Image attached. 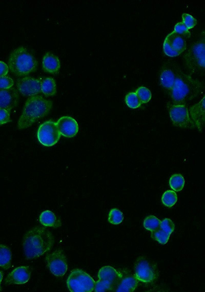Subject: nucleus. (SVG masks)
I'll list each match as a JSON object with an SVG mask.
<instances>
[{
    "label": "nucleus",
    "mask_w": 205,
    "mask_h": 292,
    "mask_svg": "<svg viewBox=\"0 0 205 292\" xmlns=\"http://www.w3.org/2000/svg\"><path fill=\"white\" fill-rule=\"evenodd\" d=\"M151 232V237L161 244H167L171 236L170 234L163 231L160 227Z\"/></svg>",
    "instance_id": "nucleus-26"
},
{
    "label": "nucleus",
    "mask_w": 205,
    "mask_h": 292,
    "mask_svg": "<svg viewBox=\"0 0 205 292\" xmlns=\"http://www.w3.org/2000/svg\"><path fill=\"white\" fill-rule=\"evenodd\" d=\"M11 111L0 108V125H3L11 121Z\"/></svg>",
    "instance_id": "nucleus-36"
},
{
    "label": "nucleus",
    "mask_w": 205,
    "mask_h": 292,
    "mask_svg": "<svg viewBox=\"0 0 205 292\" xmlns=\"http://www.w3.org/2000/svg\"><path fill=\"white\" fill-rule=\"evenodd\" d=\"M124 220V216L117 208H113L109 213L108 221L112 225L120 224Z\"/></svg>",
    "instance_id": "nucleus-29"
},
{
    "label": "nucleus",
    "mask_w": 205,
    "mask_h": 292,
    "mask_svg": "<svg viewBox=\"0 0 205 292\" xmlns=\"http://www.w3.org/2000/svg\"><path fill=\"white\" fill-rule=\"evenodd\" d=\"M185 65L191 74H201L205 68V41L202 38L195 41L184 56Z\"/></svg>",
    "instance_id": "nucleus-5"
},
{
    "label": "nucleus",
    "mask_w": 205,
    "mask_h": 292,
    "mask_svg": "<svg viewBox=\"0 0 205 292\" xmlns=\"http://www.w3.org/2000/svg\"><path fill=\"white\" fill-rule=\"evenodd\" d=\"M165 40L175 51L181 54L186 49V39L174 31L169 34Z\"/></svg>",
    "instance_id": "nucleus-20"
},
{
    "label": "nucleus",
    "mask_w": 205,
    "mask_h": 292,
    "mask_svg": "<svg viewBox=\"0 0 205 292\" xmlns=\"http://www.w3.org/2000/svg\"><path fill=\"white\" fill-rule=\"evenodd\" d=\"M160 228L171 235L175 229V225L171 220L166 219L161 222Z\"/></svg>",
    "instance_id": "nucleus-33"
},
{
    "label": "nucleus",
    "mask_w": 205,
    "mask_h": 292,
    "mask_svg": "<svg viewBox=\"0 0 205 292\" xmlns=\"http://www.w3.org/2000/svg\"><path fill=\"white\" fill-rule=\"evenodd\" d=\"M9 72V66L6 63L0 61V77L6 76Z\"/></svg>",
    "instance_id": "nucleus-37"
},
{
    "label": "nucleus",
    "mask_w": 205,
    "mask_h": 292,
    "mask_svg": "<svg viewBox=\"0 0 205 292\" xmlns=\"http://www.w3.org/2000/svg\"><path fill=\"white\" fill-rule=\"evenodd\" d=\"M9 67L17 76H25L36 71L38 62L27 49L21 47L14 50L9 59Z\"/></svg>",
    "instance_id": "nucleus-4"
},
{
    "label": "nucleus",
    "mask_w": 205,
    "mask_h": 292,
    "mask_svg": "<svg viewBox=\"0 0 205 292\" xmlns=\"http://www.w3.org/2000/svg\"><path fill=\"white\" fill-rule=\"evenodd\" d=\"M19 99L18 92L15 88L0 89V108L11 111L17 106Z\"/></svg>",
    "instance_id": "nucleus-18"
},
{
    "label": "nucleus",
    "mask_w": 205,
    "mask_h": 292,
    "mask_svg": "<svg viewBox=\"0 0 205 292\" xmlns=\"http://www.w3.org/2000/svg\"><path fill=\"white\" fill-rule=\"evenodd\" d=\"M52 101L40 96L29 97L25 102L18 123V129L29 128L37 120L48 115L53 108Z\"/></svg>",
    "instance_id": "nucleus-2"
},
{
    "label": "nucleus",
    "mask_w": 205,
    "mask_h": 292,
    "mask_svg": "<svg viewBox=\"0 0 205 292\" xmlns=\"http://www.w3.org/2000/svg\"><path fill=\"white\" fill-rule=\"evenodd\" d=\"M14 85V80L9 76L0 77V89H10Z\"/></svg>",
    "instance_id": "nucleus-34"
},
{
    "label": "nucleus",
    "mask_w": 205,
    "mask_h": 292,
    "mask_svg": "<svg viewBox=\"0 0 205 292\" xmlns=\"http://www.w3.org/2000/svg\"><path fill=\"white\" fill-rule=\"evenodd\" d=\"M142 104L148 103L152 98V94L147 88L141 87L138 88L136 92Z\"/></svg>",
    "instance_id": "nucleus-30"
},
{
    "label": "nucleus",
    "mask_w": 205,
    "mask_h": 292,
    "mask_svg": "<svg viewBox=\"0 0 205 292\" xmlns=\"http://www.w3.org/2000/svg\"><path fill=\"white\" fill-rule=\"evenodd\" d=\"M56 123L60 133L64 137L72 138L78 133V123L73 118L70 116L61 117Z\"/></svg>",
    "instance_id": "nucleus-15"
},
{
    "label": "nucleus",
    "mask_w": 205,
    "mask_h": 292,
    "mask_svg": "<svg viewBox=\"0 0 205 292\" xmlns=\"http://www.w3.org/2000/svg\"><path fill=\"white\" fill-rule=\"evenodd\" d=\"M3 278H4V273L2 271H0V291H2L3 290L2 283Z\"/></svg>",
    "instance_id": "nucleus-38"
},
{
    "label": "nucleus",
    "mask_w": 205,
    "mask_h": 292,
    "mask_svg": "<svg viewBox=\"0 0 205 292\" xmlns=\"http://www.w3.org/2000/svg\"><path fill=\"white\" fill-rule=\"evenodd\" d=\"M41 224L47 227H53L55 229L62 226L61 220L51 211H47L41 214L39 217Z\"/></svg>",
    "instance_id": "nucleus-21"
},
{
    "label": "nucleus",
    "mask_w": 205,
    "mask_h": 292,
    "mask_svg": "<svg viewBox=\"0 0 205 292\" xmlns=\"http://www.w3.org/2000/svg\"><path fill=\"white\" fill-rule=\"evenodd\" d=\"M30 267H19L9 274L5 280L7 285L23 284L27 282L31 273Z\"/></svg>",
    "instance_id": "nucleus-17"
},
{
    "label": "nucleus",
    "mask_w": 205,
    "mask_h": 292,
    "mask_svg": "<svg viewBox=\"0 0 205 292\" xmlns=\"http://www.w3.org/2000/svg\"><path fill=\"white\" fill-rule=\"evenodd\" d=\"M135 276L144 283L154 281L157 277L155 264L144 257H139L135 264Z\"/></svg>",
    "instance_id": "nucleus-7"
},
{
    "label": "nucleus",
    "mask_w": 205,
    "mask_h": 292,
    "mask_svg": "<svg viewBox=\"0 0 205 292\" xmlns=\"http://www.w3.org/2000/svg\"><path fill=\"white\" fill-rule=\"evenodd\" d=\"M138 285V280L128 270L119 272L118 279L114 285L112 291L133 292Z\"/></svg>",
    "instance_id": "nucleus-14"
},
{
    "label": "nucleus",
    "mask_w": 205,
    "mask_h": 292,
    "mask_svg": "<svg viewBox=\"0 0 205 292\" xmlns=\"http://www.w3.org/2000/svg\"><path fill=\"white\" fill-rule=\"evenodd\" d=\"M169 112L175 127L181 129L195 128L190 117L189 109L186 105H171L169 106Z\"/></svg>",
    "instance_id": "nucleus-11"
},
{
    "label": "nucleus",
    "mask_w": 205,
    "mask_h": 292,
    "mask_svg": "<svg viewBox=\"0 0 205 292\" xmlns=\"http://www.w3.org/2000/svg\"><path fill=\"white\" fill-rule=\"evenodd\" d=\"M61 136L57 123L52 120L46 121L40 124L37 133L38 141L46 147H52L56 145Z\"/></svg>",
    "instance_id": "nucleus-8"
},
{
    "label": "nucleus",
    "mask_w": 205,
    "mask_h": 292,
    "mask_svg": "<svg viewBox=\"0 0 205 292\" xmlns=\"http://www.w3.org/2000/svg\"><path fill=\"white\" fill-rule=\"evenodd\" d=\"M182 17V22L189 30L194 28L196 25L197 20L190 14H183Z\"/></svg>",
    "instance_id": "nucleus-32"
},
{
    "label": "nucleus",
    "mask_w": 205,
    "mask_h": 292,
    "mask_svg": "<svg viewBox=\"0 0 205 292\" xmlns=\"http://www.w3.org/2000/svg\"><path fill=\"white\" fill-rule=\"evenodd\" d=\"M203 89L200 81L182 71L171 91V95L174 104L186 105L198 96Z\"/></svg>",
    "instance_id": "nucleus-3"
},
{
    "label": "nucleus",
    "mask_w": 205,
    "mask_h": 292,
    "mask_svg": "<svg viewBox=\"0 0 205 292\" xmlns=\"http://www.w3.org/2000/svg\"><path fill=\"white\" fill-rule=\"evenodd\" d=\"M174 31L177 34L183 36L185 39L189 38L191 36V33L189 30L182 22H180L175 25Z\"/></svg>",
    "instance_id": "nucleus-31"
},
{
    "label": "nucleus",
    "mask_w": 205,
    "mask_h": 292,
    "mask_svg": "<svg viewBox=\"0 0 205 292\" xmlns=\"http://www.w3.org/2000/svg\"><path fill=\"white\" fill-rule=\"evenodd\" d=\"M189 113L194 128L201 132L204 128L205 121L204 96L198 103L189 108Z\"/></svg>",
    "instance_id": "nucleus-16"
},
{
    "label": "nucleus",
    "mask_w": 205,
    "mask_h": 292,
    "mask_svg": "<svg viewBox=\"0 0 205 292\" xmlns=\"http://www.w3.org/2000/svg\"><path fill=\"white\" fill-rule=\"evenodd\" d=\"M126 103L128 107L133 109L140 107L142 104L136 93L134 92L130 93L127 95Z\"/></svg>",
    "instance_id": "nucleus-28"
},
{
    "label": "nucleus",
    "mask_w": 205,
    "mask_h": 292,
    "mask_svg": "<svg viewBox=\"0 0 205 292\" xmlns=\"http://www.w3.org/2000/svg\"><path fill=\"white\" fill-rule=\"evenodd\" d=\"M160 221L156 217L150 216L147 217L144 220V228L151 232H152L160 227Z\"/></svg>",
    "instance_id": "nucleus-27"
},
{
    "label": "nucleus",
    "mask_w": 205,
    "mask_h": 292,
    "mask_svg": "<svg viewBox=\"0 0 205 292\" xmlns=\"http://www.w3.org/2000/svg\"><path fill=\"white\" fill-rule=\"evenodd\" d=\"M46 263L51 272L57 277H62L66 273L68 264L63 250L58 249L46 256Z\"/></svg>",
    "instance_id": "nucleus-10"
},
{
    "label": "nucleus",
    "mask_w": 205,
    "mask_h": 292,
    "mask_svg": "<svg viewBox=\"0 0 205 292\" xmlns=\"http://www.w3.org/2000/svg\"><path fill=\"white\" fill-rule=\"evenodd\" d=\"M178 201L176 193L172 190H168L163 194L161 201L163 205L171 207L174 206Z\"/></svg>",
    "instance_id": "nucleus-25"
},
{
    "label": "nucleus",
    "mask_w": 205,
    "mask_h": 292,
    "mask_svg": "<svg viewBox=\"0 0 205 292\" xmlns=\"http://www.w3.org/2000/svg\"><path fill=\"white\" fill-rule=\"evenodd\" d=\"M60 68V61L57 56L51 52L45 55L43 60V69L45 72L55 74L59 72Z\"/></svg>",
    "instance_id": "nucleus-19"
},
{
    "label": "nucleus",
    "mask_w": 205,
    "mask_h": 292,
    "mask_svg": "<svg viewBox=\"0 0 205 292\" xmlns=\"http://www.w3.org/2000/svg\"><path fill=\"white\" fill-rule=\"evenodd\" d=\"M163 51L164 54L170 57H176L181 55L180 53L175 51L169 45L166 40H164L163 41Z\"/></svg>",
    "instance_id": "nucleus-35"
},
{
    "label": "nucleus",
    "mask_w": 205,
    "mask_h": 292,
    "mask_svg": "<svg viewBox=\"0 0 205 292\" xmlns=\"http://www.w3.org/2000/svg\"><path fill=\"white\" fill-rule=\"evenodd\" d=\"M42 80L30 76L20 78L17 81V88L19 93L26 97L37 96L41 91Z\"/></svg>",
    "instance_id": "nucleus-13"
},
{
    "label": "nucleus",
    "mask_w": 205,
    "mask_h": 292,
    "mask_svg": "<svg viewBox=\"0 0 205 292\" xmlns=\"http://www.w3.org/2000/svg\"><path fill=\"white\" fill-rule=\"evenodd\" d=\"M182 72L181 68L175 63L169 62L164 63L160 72V86L171 92L177 77Z\"/></svg>",
    "instance_id": "nucleus-12"
},
{
    "label": "nucleus",
    "mask_w": 205,
    "mask_h": 292,
    "mask_svg": "<svg viewBox=\"0 0 205 292\" xmlns=\"http://www.w3.org/2000/svg\"><path fill=\"white\" fill-rule=\"evenodd\" d=\"M41 91L46 97L55 96L57 94V85L55 79L47 77L42 80Z\"/></svg>",
    "instance_id": "nucleus-23"
},
{
    "label": "nucleus",
    "mask_w": 205,
    "mask_h": 292,
    "mask_svg": "<svg viewBox=\"0 0 205 292\" xmlns=\"http://www.w3.org/2000/svg\"><path fill=\"white\" fill-rule=\"evenodd\" d=\"M95 284L89 274L79 269L73 270L67 280V286L71 292H92Z\"/></svg>",
    "instance_id": "nucleus-6"
},
{
    "label": "nucleus",
    "mask_w": 205,
    "mask_h": 292,
    "mask_svg": "<svg viewBox=\"0 0 205 292\" xmlns=\"http://www.w3.org/2000/svg\"><path fill=\"white\" fill-rule=\"evenodd\" d=\"M185 181L184 177L180 174L174 175L170 179L171 187L175 191H181L183 189Z\"/></svg>",
    "instance_id": "nucleus-24"
},
{
    "label": "nucleus",
    "mask_w": 205,
    "mask_h": 292,
    "mask_svg": "<svg viewBox=\"0 0 205 292\" xmlns=\"http://www.w3.org/2000/svg\"><path fill=\"white\" fill-rule=\"evenodd\" d=\"M12 260V253L10 248L7 245L0 244V267L5 270L11 268Z\"/></svg>",
    "instance_id": "nucleus-22"
},
{
    "label": "nucleus",
    "mask_w": 205,
    "mask_h": 292,
    "mask_svg": "<svg viewBox=\"0 0 205 292\" xmlns=\"http://www.w3.org/2000/svg\"><path fill=\"white\" fill-rule=\"evenodd\" d=\"M119 272L110 266L102 267L99 271V280L96 282L94 291H112Z\"/></svg>",
    "instance_id": "nucleus-9"
},
{
    "label": "nucleus",
    "mask_w": 205,
    "mask_h": 292,
    "mask_svg": "<svg viewBox=\"0 0 205 292\" xmlns=\"http://www.w3.org/2000/svg\"><path fill=\"white\" fill-rule=\"evenodd\" d=\"M55 243L53 234L47 229L36 226L25 234L22 247L27 260L36 259L50 251Z\"/></svg>",
    "instance_id": "nucleus-1"
}]
</instances>
